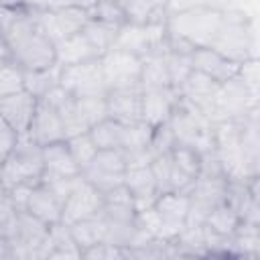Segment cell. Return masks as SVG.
Returning a JSON list of instances; mask_svg holds the SVG:
<instances>
[{
	"label": "cell",
	"mask_w": 260,
	"mask_h": 260,
	"mask_svg": "<svg viewBox=\"0 0 260 260\" xmlns=\"http://www.w3.org/2000/svg\"><path fill=\"white\" fill-rule=\"evenodd\" d=\"M213 140H215V152L225 177L230 181H250L246 175L238 120H223L213 124Z\"/></svg>",
	"instance_id": "52a82bcc"
},
{
	"label": "cell",
	"mask_w": 260,
	"mask_h": 260,
	"mask_svg": "<svg viewBox=\"0 0 260 260\" xmlns=\"http://www.w3.org/2000/svg\"><path fill=\"white\" fill-rule=\"evenodd\" d=\"M77 102H79V108H81L85 120L89 122V126H95L102 120L110 118L108 116V102H106V98H81V100L77 98Z\"/></svg>",
	"instance_id": "7bdbcfd3"
},
{
	"label": "cell",
	"mask_w": 260,
	"mask_h": 260,
	"mask_svg": "<svg viewBox=\"0 0 260 260\" xmlns=\"http://www.w3.org/2000/svg\"><path fill=\"white\" fill-rule=\"evenodd\" d=\"M248 187H250V193H252L254 201L260 205V175H258V177H252V179L248 181Z\"/></svg>",
	"instance_id": "816d5d0a"
},
{
	"label": "cell",
	"mask_w": 260,
	"mask_h": 260,
	"mask_svg": "<svg viewBox=\"0 0 260 260\" xmlns=\"http://www.w3.org/2000/svg\"><path fill=\"white\" fill-rule=\"evenodd\" d=\"M26 211L32 213L35 217L43 219L49 225L61 221V217H63V205H61V201L53 195V191L45 183L32 187V193H30Z\"/></svg>",
	"instance_id": "484cf974"
},
{
	"label": "cell",
	"mask_w": 260,
	"mask_h": 260,
	"mask_svg": "<svg viewBox=\"0 0 260 260\" xmlns=\"http://www.w3.org/2000/svg\"><path fill=\"white\" fill-rule=\"evenodd\" d=\"M211 47L236 63H244L246 59H250L254 47L250 18L242 10H223V20Z\"/></svg>",
	"instance_id": "277c9868"
},
{
	"label": "cell",
	"mask_w": 260,
	"mask_h": 260,
	"mask_svg": "<svg viewBox=\"0 0 260 260\" xmlns=\"http://www.w3.org/2000/svg\"><path fill=\"white\" fill-rule=\"evenodd\" d=\"M181 91L179 87L167 85V87H150L144 89L142 95V118L152 128L162 126L171 120L175 108L179 106Z\"/></svg>",
	"instance_id": "e0dca14e"
},
{
	"label": "cell",
	"mask_w": 260,
	"mask_h": 260,
	"mask_svg": "<svg viewBox=\"0 0 260 260\" xmlns=\"http://www.w3.org/2000/svg\"><path fill=\"white\" fill-rule=\"evenodd\" d=\"M124 185L132 193L138 211L152 207L158 199V185H156V179H154L150 165L148 167H130L126 171Z\"/></svg>",
	"instance_id": "603a6c76"
},
{
	"label": "cell",
	"mask_w": 260,
	"mask_h": 260,
	"mask_svg": "<svg viewBox=\"0 0 260 260\" xmlns=\"http://www.w3.org/2000/svg\"><path fill=\"white\" fill-rule=\"evenodd\" d=\"M100 0H47L49 10H57V8H65V6H81V8H91L93 4H98Z\"/></svg>",
	"instance_id": "f907efd6"
},
{
	"label": "cell",
	"mask_w": 260,
	"mask_h": 260,
	"mask_svg": "<svg viewBox=\"0 0 260 260\" xmlns=\"http://www.w3.org/2000/svg\"><path fill=\"white\" fill-rule=\"evenodd\" d=\"M142 95L144 89L142 85L134 87H124V89H114L108 93V116L122 122L124 126L142 122Z\"/></svg>",
	"instance_id": "44dd1931"
},
{
	"label": "cell",
	"mask_w": 260,
	"mask_h": 260,
	"mask_svg": "<svg viewBox=\"0 0 260 260\" xmlns=\"http://www.w3.org/2000/svg\"><path fill=\"white\" fill-rule=\"evenodd\" d=\"M43 156H45V173L43 179H53V177H75L81 175L79 165L75 162L67 140L61 142H53L49 146L43 148Z\"/></svg>",
	"instance_id": "cb8c5ba5"
},
{
	"label": "cell",
	"mask_w": 260,
	"mask_h": 260,
	"mask_svg": "<svg viewBox=\"0 0 260 260\" xmlns=\"http://www.w3.org/2000/svg\"><path fill=\"white\" fill-rule=\"evenodd\" d=\"M258 232H260V223H258Z\"/></svg>",
	"instance_id": "db71d44e"
},
{
	"label": "cell",
	"mask_w": 260,
	"mask_h": 260,
	"mask_svg": "<svg viewBox=\"0 0 260 260\" xmlns=\"http://www.w3.org/2000/svg\"><path fill=\"white\" fill-rule=\"evenodd\" d=\"M20 4L28 10H43L47 6V0H20Z\"/></svg>",
	"instance_id": "f5cc1de1"
},
{
	"label": "cell",
	"mask_w": 260,
	"mask_h": 260,
	"mask_svg": "<svg viewBox=\"0 0 260 260\" xmlns=\"http://www.w3.org/2000/svg\"><path fill=\"white\" fill-rule=\"evenodd\" d=\"M193 67L197 71L209 75L217 83H225V81L238 77V73H240V63L223 57L213 47L195 49L193 51Z\"/></svg>",
	"instance_id": "7402d4cb"
},
{
	"label": "cell",
	"mask_w": 260,
	"mask_h": 260,
	"mask_svg": "<svg viewBox=\"0 0 260 260\" xmlns=\"http://www.w3.org/2000/svg\"><path fill=\"white\" fill-rule=\"evenodd\" d=\"M49 240H51V256L49 260H55V258H73V260H81L83 258V252L81 248L77 246L75 238H73V232L67 223L63 221H57V223H51V230H49Z\"/></svg>",
	"instance_id": "83f0119b"
},
{
	"label": "cell",
	"mask_w": 260,
	"mask_h": 260,
	"mask_svg": "<svg viewBox=\"0 0 260 260\" xmlns=\"http://www.w3.org/2000/svg\"><path fill=\"white\" fill-rule=\"evenodd\" d=\"M37 106H39V98L22 89L18 93L0 98V118L6 124H10L18 134H28Z\"/></svg>",
	"instance_id": "ac0fdd59"
},
{
	"label": "cell",
	"mask_w": 260,
	"mask_h": 260,
	"mask_svg": "<svg viewBox=\"0 0 260 260\" xmlns=\"http://www.w3.org/2000/svg\"><path fill=\"white\" fill-rule=\"evenodd\" d=\"M83 175H75V177H53V179H43V183L53 191V195L61 201V205H65V201L69 199V195L73 193V189L77 187V183L81 181Z\"/></svg>",
	"instance_id": "f6af8a7d"
},
{
	"label": "cell",
	"mask_w": 260,
	"mask_h": 260,
	"mask_svg": "<svg viewBox=\"0 0 260 260\" xmlns=\"http://www.w3.org/2000/svg\"><path fill=\"white\" fill-rule=\"evenodd\" d=\"M100 59H102L106 85H108L110 91L140 85L142 57H138L134 53H128V51H122V49H110Z\"/></svg>",
	"instance_id": "30bf717a"
},
{
	"label": "cell",
	"mask_w": 260,
	"mask_h": 260,
	"mask_svg": "<svg viewBox=\"0 0 260 260\" xmlns=\"http://www.w3.org/2000/svg\"><path fill=\"white\" fill-rule=\"evenodd\" d=\"M37 18H39L41 30L53 43H59L75 32H81L91 16H89L87 8L65 6V8H57V10H49V8L37 10Z\"/></svg>",
	"instance_id": "8fae6325"
},
{
	"label": "cell",
	"mask_w": 260,
	"mask_h": 260,
	"mask_svg": "<svg viewBox=\"0 0 260 260\" xmlns=\"http://www.w3.org/2000/svg\"><path fill=\"white\" fill-rule=\"evenodd\" d=\"M112 49H122L134 53L138 57H148L156 53L169 51V30L167 22H150V24H132L126 22Z\"/></svg>",
	"instance_id": "8992f818"
},
{
	"label": "cell",
	"mask_w": 260,
	"mask_h": 260,
	"mask_svg": "<svg viewBox=\"0 0 260 260\" xmlns=\"http://www.w3.org/2000/svg\"><path fill=\"white\" fill-rule=\"evenodd\" d=\"M177 146V140H175V134H173V128L171 124H162V126H156L154 128V134H152V140H150V148L154 150V154H167L171 152L173 148Z\"/></svg>",
	"instance_id": "bcb514c9"
},
{
	"label": "cell",
	"mask_w": 260,
	"mask_h": 260,
	"mask_svg": "<svg viewBox=\"0 0 260 260\" xmlns=\"http://www.w3.org/2000/svg\"><path fill=\"white\" fill-rule=\"evenodd\" d=\"M126 154L122 148H108L98 150V154L91 158V162L81 171L85 181H89L95 189H100L104 195L116 187L124 185L126 179Z\"/></svg>",
	"instance_id": "9c48e42d"
},
{
	"label": "cell",
	"mask_w": 260,
	"mask_h": 260,
	"mask_svg": "<svg viewBox=\"0 0 260 260\" xmlns=\"http://www.w3.org/2000/svg\"><path fill=\"white\" fill-rule=\"evenodd\" d=\"M126 18L132 24H150V22H167L169 14L165 8L154 4L152 0H120Z\"/></svg>",
	"instance_id": "1f68e13d"
},
{
	"label": "cell",
	"mask_w": 260,
	"mask_h": 260,
	"mask_svg": "<svg viewBox=\"0 0 260 260\" xmlns=\"http://www.w3.org/2000/svg\"><path fill=\"white\" fill-rule=\"evenodd\" d=\"M154 128L148 122H136L126 126V134H124V152H132V150H140V148H148L150 140H152Z\"/></svg>",
	"instance_id": "f35d334b"
},
{
	"label": "cell",
	"mask_w": 260,
	"mask_h": 260,
	"mask_svg": "<svg viewBox=\"0 0 260 260\" xmlns=\"http://www.w3.org/2000/svg\"><path fill=\"white\" fill-rule=\"evenodd\" d=\"M67 144H69V150H71V154H73V158H75V162L79 165L81 171L91 162V158H93V156L98 154V150H100L89 132L77 134V136H73V138H67Z\"/></svg>",
	"instance_id": "ab89813d"
},
{
	"label": "cell",
	"mask_w": 260,
	"mask_h": 260,
	"mask_svg": "<svg viewBox=\"0 0 260 260\" xmlns=\"http://www.w3.org/2000/svg\"><path fill=\"white\" fill-rule=\"evenodd\" d=\"M240 124V138H242V152L248 179L260 175V106H254L242 118Z\"/></svg>",
	"instance_id": "d6986e66"
},
{
	"label": "cell",
	"mask_w": 260,
	"mask_h": 260,
	"mask_svg": "<svg viewBox=\"0 0 260 260\" xmlns=\"http://www.w3.org/2000/svg\"><path fill=\"white\" fill-rule=\"evenodd\" d=\"M167 65L171 73L173 87H181L183 81L191 75L193 67V53H181V51H167Z\"/></svg>",
	"instance_id": "8d00e7d4"
},
{
	"label": "cell",
	"mask_w": 260,
	"mask_h": 260,
	"mask_svg": "<svg viewBox=\"0 0 260 260\" xmlns=\"http://www.w3.org/2000/svg\"><path fill=\"white\" fill-rule=\"evenodd\" d=\"M221 83H217L215 79H211L209 75L193 69L191 75L183 81V85L179 87L181 98L187 100L189 104H193L197 110H201L211 122L215 116V104H217V93H219Z\"/></svg>",
	"instance_id": "5bb4252c"
},
{
	"label": "cell",
	"mask_w": 260,
	"mask_h": 260,
	"mask_svg": "<svg viewBox=\"0 0 260 260\" xmlns=\"http://www.w3.org/2000/svg\"><path fill=\"white\" fill-rule=\"evenodd\" d=\"M18 213L20 211L2 193V201H0V240L10 242L16 236V230H18Z\"/></svg>",
	"instance_id": "b9f144b4"
},
{
	"label": "cell",
	"mask_w": 260,
	"mask_h": 260,
	"mask_svg": "<svg viewBox=\"0 0 260 260\" xmlns=\"http://www.w3.org/2000/svg\"><path fill=\"white\" fill-rule=\"evenodd\" d=\"M28 136L32 140H37L41 146H49L53 142L67 140L65 128H63V122H61V116H59L57 108L45 98L39 100V106H37L32 124H30Z\"/></svg>",
	"instance_id": "ffe728a7"
},
{
	"label": "cell",
	"mask_w": 260,
	"mask_h": 260,
	"mask_svg": "<svg viewBox=\"0 0 260 260\" xmlns=\"http://www.w3.org/2000/svg\"><path fill=\"white\" fill-rule=\"evenodd\" d=\"M18 138H20V134L10 124H6L2 120V124H0V156H2V160H6L14 152L16 144H18Z\"/></svg>",
	"instance_id": "7dc6e473"
},
{
	"label": "cell",
	"mask_w": 260,
	"mask_h": 260,
	"mask_svg": "<svg viewBox=\"0 0 260 260\" xmlns=\"http://www.w3.org/2000/svg\"><path fill=\"white\" fill-rule=\"evenodd\" d=\"M211 2H213V0H169L167 12L173 14V12L189 10V8H195V6H213Z\"/></svg>",
	"instance_id": "681fc988"
},
{
	"label": "cell",
	"mask_w": 260,
	"mask_h": 260,
	"mask_svg": "<svg viewBox=\"0 0 260 260\" xmlns=\"http://www.w3.org/2000/svg\"><path fill=\"white\" fill-rule=\"evenodd\" d=\"M225 201L238 211L242 223H260V205L254 201L248 181H230Z\"/></svg>",
	"instance_id": "4316f807"
},
{
	"label": "cell",
	"mask_w": 260,
	"mask_h": 260,
	"mask_svg": "<svg viewBox=\"0 0 260 260\" xmlns=\"http://www.w3.org/2000/svg\"><path fill=\"white\" fill-rule=\"evenodd\" d=\"M160 219H162V238L169 242H175L179 238V234L183 232V228L187 225V217H189V207H191V197L183 195V193H162L158 195L156 203H154Z\"/></svg>",
	"instance_id": "9a60e30c"
},
{
	"label": "cell",
	"mask_w": 260,
	"mask_h": 260,
	"mask_svg": "<svg viewBox=\"0 0 260 260\" xmlns=\"http://www.w3.org/2000/svg\"><path fill=\"white\" fill-rule=\"evenodd\" d=\"M252 108H254V102H252L246 85L242 83L240 77H234V79L221 83V87H219L213 124L223 122V120H238Z\"/></svg>",
	"instance_id": "2e32d148"
},
{
	"label": "cell",
	"mask_w": 260,
	"mask_h": 260,
	"mask_svg": "<svg viewBox=\"0 0 260 260\" xmlns=\"http://www.w3.org/2000/svg\"><path fill=\"white\" fill-rule=\"evenodd\" d=\"M228 177H199L191 191V207L187 225H203L213 207L225 201L228 197Z\"/></svg>",
	"instance_id": "7c38bea8"
},
{
	"label": "cell",
	"mask_w": 260,
	"mask_h": 260,
	"mask_svg": "<svg viewBox=\"0 0 260 260\" xmlns=\"http://www.w3.org/2000/svg\"><path fill=\"white\" fill-rule=\"evenodd\" d=\"M24 89V69L14 61H2L0 69V98L12 95Z\"/></svg>",
	"instance_id": "74e56055"
},
{
	"label": "cell",
	"mask_w": 260,
	"mask_h": 260,
	"mask_svg": "<svg viewBox=\"0 0 260 260\" xmlns=\"http://www.w3.org/2000/svg\"><path fill=\"white\" fill-rule=\"evenodd\" d=\"M120 28H122V26H116V24H108V22L89 18V22L83 26V32H85V37L91 41V45L100 51V55H104V53H108V51L114 47Z\"/></svg>",
	"instance_id": "e575fe53"
},
{
	"label": "cell",
	"mask_w": 260,
	"mask_h": 260,
	"mask_svg": "<svg viewBox=\"0 0 260 260\" xmlns=\"http://www.w3.org/2000/svg\"><path fill=\"white\" fill-rule=\"evenodd\" d=\"M93 142L98 144L100 150H108V148H122L124 146V134H126V126L114 118H106L100 124L91 126L89 130Z\"/></svg>",
	"instance_id": "d6a6232c"
},
{
	"label": "cell",
	"mask_w": 260,
	"mask_h": 260,
	"mask_svg": "<svg viewBox=\"0 0 260 260\" xmlns=\"http://www.w3.org/2000/svg\"><path fill=\"white\" fill-rule=\"evenodd\" d=\"M140 85H142V89L173 85L169 65H167V53H156V55H148V57L142 59Z\"/></svg>",
	"instance_id": "f546056e"
},
{
	"label": "cell",
	"mask_w": 260,
	"mask_h": 260,
	"mask_svg": "<svg viewBox=\"0 0 260 260\" xmlns=\"http://www.w3.org/2000/svg\"><path fill=\"white\" fill-rule=\"evenodd\" d=\"M89 16L93 20H102V22L116 24V26H124L128 22L126 10L120 0H100L98 4L89 8Z\"/></svg>",
	"instance_id": "d590c367"
},
{
	"label": "cell",
	"mask_w": 260,
	"mask_h": 260,
	"mask_svg": "<svg viewBox=\"0 0 260 260\" xmlns=\"http://www.w3.org/2000/svg\"><path fill=\"white\" fill-rule=\"evenodd\" d=\"M106 203V197L100 189H95L89 181H85V177H81V181L77 183V187L73 189V193L69 195V199L63 205V217L61 221L71 225L79 219L85 217H93L102 211Z\"/></svg>",
	"instance_id": "4fadbf2b"
},
{
	"label": "cell",
	"mask_w": 260,
	"mask_h": 260,
	"mask_svg": "<svg viewBox=\"0 0 260 260\" xmlns=\"http://www.w3.org/2000/svg\"><path fill=\"white\" fill-rule=\"evenodd\" d=\"M221 20L223 10L217 6H195L169 14V51L193 53L195 49L211 47L219 32Z\"/></svg>",
	"instance_id": "6da1fadb"
},
{
	"label": "cell",
	"mask_w": 260,
	"mask_h": 260,
	"mask_svg": "<svg viewBox=\"0 0 260 260\" xmlns=\"http://www.w3.org/2000/svg\"><path fill=\"white\" fill-rule=\"evenodd\" d=\"M61 71H63V67L59 63L53 67H47V69L24 71V89L41 100L61 85Z\"/></svg>",
	"instance_id": "f1b7e54d"
},
{
	"label": "cell",
	"mask_w": 260,
	"mask_h": 260,
	"mask_svg": "<svg viewBox=\"0 0 260 260\" xmlns=\"http://www.w3.org/2000/svg\"><path fill=\"white\" fill-rule=\"evenodd\" d=\"M69 228H71L73 238H75L77 246L81 248V252L100 244V242H106V223H104L102 213H98L93 217L79 219V221L71 223Z\"/></svg>",
	"instance_id": "4dcf8cb0"
},
{
	"label": "cell",
	"mask_w": 260,
	"mask_h": 260,
	"mask_svg": "<svg viewBox=\"0 0 260 260\" xmlns=\"http://www.w3.org/2000/svg\"><path fill=\"white\" fill-rule=\"evenodd\" d=\"M43 148L28 134H20L14 152L2 160V191L16 185H41L45 173Z\"/></svg>",
	"instance_id": "7a4b0ae2"
},
{
	"label": "cell",
	"mask_w": 260,
	"mask_h": 260,
	"mask_svg": "<svg viewBox=\"0 0 260 260\" xmlns=\"http://www.w3.org/2000/svg\"><path fill=\"white\" fill-rule=\"evenodd\" d=\"M150 167H152V173H154V179H156V185H158V195L169 193V191H171V169H173L171 152L158 154V156L152 160Z\"/></svg>",
	"instance_id": "ee69618b"
},
{
	"label": "cell",
	"mask_w": 260,
	"mask_h": 260,
	"mask_svg": "<svg viewBox=\"0 0 260 260\" xmlns=\"http://www.w3.org/2000/svg\"><path fill=\"white\" fill-rule=\"evenodd\" d=\"M2 61H14L24 71L47 69L57 65V45L37 28L12 45L2 43Z\"/></svg>",
	"instance_id": "5b68a950"
},
{
	"label": "cell",
	"mask_w": 260,
	"mask_h": 260,
	"mask_svg": "<svg viewBox=\"0 0 260 260\" xmlns=\"http://www.w3.org/2000/svg\"><path fill=\"white\" fill-rule=\"evenodd\" d=\"M169 124L173 128L177 144L181 146H191L197 148L199 152H205L215 146L213 122L183 98L179 100V106L175 108Z\"/></svg>",
	"instance_id": "3957f363"
},
{
	"label": "cell",
	"mask_w": 260,
	"mask_h": 260,
	"mask_svg": "<svg viewBox=\"0 0 260 260\" xmlns=\"http://www.w3.org/2000/svg\"><path fill=\"white\" fill-rule=\"evenodd\" d=\"M57 45V63L61 67H69V65H77L83 61H91V59H100V51L91 45V41L85 37V32H75Z\"/></svg>",
	"instance_id": "d4e9b609"
},
{
	"label": "cell",
	"mask_w": 260,
	"mask_h": 260,
	"mask_svg": "<svg viewBox=\"0 0 260 260\" xmlns=\"http://www.w3.org/2000/svg\"><path fill=\"white\" fill-rule=\"evenodd\" d=\"M61 87L79 100L81 98H108L110 89L106 85L102 59H91V61L63 67Z\"/></svg>",
	"instance_id": "ba28073f"
},
{
	"label": "cell",
	"mask_w": 260,
	"mask_h": 260,
	"mask_svg": "<svg viewBox=\"0 0 260 260\" xmlns=\"http://www.w3.org/2000/svg\"><path fill=\"white\" fill-rule=\"evenodd\" d=\"M238 77L246 85L254 106H260V57H250L244 63H240Z\"/></svg>",
	"instance_id": "60d3db41"
},
{
	"label": "cell",
	"mask_w": 260,
	"mask_h": 260,
	"mask_svg": "<svg viewBox=\"0 0 260 260\" xmlns=\"http://www.w3.org/2000/svg\"><path fill=\"white\" fill-rule=\"evenodd\" d=\"M240 223H242V219H240L238 211H236L228 201H223V203H219L217 207H213L211 213H209L207 219H205V225H207L209 230L221 234V236H234Z\"/></svg>",
	"instance_id": "836d02e7"
},
{
	"label": "cell",
	"mask_w": 260,
	"mask_h": 260,
	"mask_svg": "<svg viewBox=\"0 0 260 260\" xmlns=\"http://www.w3.org/2000/svg\"><path fill=\"white\" fill-rule=\"evenodd\" d=\"M32 187H37V185H16V187H12V189H4L2 193L10 199V203H12L18 211H26L28 199H30V193H32Z\"/></svg>",
	"instance_id": "c3c4849f"
}]
</instances>
